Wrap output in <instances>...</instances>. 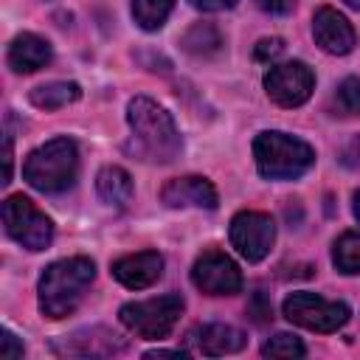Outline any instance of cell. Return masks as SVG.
<instances>
[{"label": "cell", "instance_id": "6da1fadb", "mask_svg": "<svg viewBox=\"0 0 360 360\" xmlns=\"http://www.w3.org/2000/svg\"><path fill=\"white\" fill-rule=\"evenodd\" d=\"M127 121L135 138V155L155 163H172L180 155V132L174 118L152 98L135 96L127 104Z\"/></svg>", "mask_w": 360, "mask_h": 360}, {"label": "cell", "instance_id": "7a4b0ae2", "mask_svg": "<svg viewBox=\"0 0 360 360\" xmlns=\"http://www.w3.org/2000/svg\"><path fill=\"white\" fill-rule=\"evenodd\" d=\"M96 278V264L87 256H70L59 259L45 267L39 278V309L48 318H65L70 315L79 301L84 298V290Z\"/></svg>", "mask_w": 360, "mask_h": 360}, {"label": "cell", "instance_id": "3957f363", "mask_svg": "<svg viewBox=\"0 0 360 360\" xmlns=\"http://www.w3.org/2000/svg\"><path fill=\"white\" fill-rule=\"evenodd\" d=\"M76 172H79V149H76V141L65 135L45 141L22 163L25 183L42 194L68 191L76 180Z\"/></svg>", "mask_w": 360, "mask_h": 360}, {"label": "cell", "instance_id": "277c9868", "mask_svg": "<svg viewBox=\"0 0 360 360\" xmlns=\"http://www.w3.org/2000/svg\"><path fill=\"white\" fill-rule=\"evenodd\" d=\"M256 169L267 180H295L315 163V149L287 132H259L253 141Z\"/></svg>", "mask_w": 360, "mask_h": 360}, {"label": "cell", "instance_id": "5b68a950", "mask_svg": "<svg viewBox=\"0 0 360 360\" xmlns=\"http://www.w3.org/2000/svg\"><path fill=\"white\" fill-rule=\"evenodd\" d=\"M183 307H186L183 295L166 292V295H158V298H143V301L124 304L118 318L132 335H138L143 340H158V338H166L174 329V323L183 315Z\"/></svg>", "mask_w": 360, "mask_h": 360}, {"label": "cell", "instance_id": "8992f818", "mask_svg": "<svg viewBox=\"0 0 360 360\" xmlns=\"http://www.w3.org/2000/svg\"><path fill=\"white\" fill-rule=\"evenodd\" d=\"M281 312L290 323L312 329V332H338L352 315L349 304L329 301L315 292H290L281 304Z\"/></svg>", "mask_w": 360, "mask_h": 360}, {"label": "cell", "instance_id": "52a82bcc", "mask_svg": "<svg viewBox=\"0 0 360 360\" xmlns=\"http://www.w3.org/2000/svg\"><path fill=\"white\" fill-rule=\"evenodd\" d=\"M3 225L6 233L28 250H45L53 239V222L22 194H11L3 202Z\"/></svg>", "mask_w": 360, "mask_h": 360}, {"label": "cell", "instance_id": "ba28073f", "mask_svg": "<svg viewBox=\"0 0 360 360\" xmlns=\"http://www.w3.org/2000/svg\"><path fill=\"white\" fill-rule=\"evenodd\" d=\"M312 87L315 73L298 59L273 65L264 76V90L278 107H301L312 96Z\"/></svg>", "mask_w": 360, "mask_h": 360}, {"label": "cell", "instance_id": "9c48e42d", "mask_svg": "<svg viewBox=\"0 0 360 360\" xmlns=\"http://www.w3.org/2000/svg\"><path fill=\"white\" fill-rule=\"evenodd\" d=\"M276 239V225L264 211H239L231 219V245L248 262H262Z\"/></svg>", "mask_w": 360, "mask_h": 360}, {"label": "cell", "instance_id": "30bf717a", "mask_svg": "<svg viewBox=\"0 0 360 360\" xmlns=\"http://www.w3.org/2000/svg\"><path fill=\"white\" fill-rule=\"evenodd\" d=\"M191 281L205 295H236L242 290V273L222 250H205L191 267Z\"/></svg>", "mask_w": 360, "mask_h": 360}, {"label": "cell", "instance_id": "8fae6325", "mask_svg": "<svg viewBox=\"0 0 360 360\" xmlns=\"http://www.w3.org/2000/svg\"><path fill=\"white\" fill-rule=\"evenodd\" d=\"M127 349H129V343L121 335L101 329V326L79 329L53 343V352L73 354V357H110V354H124Z\"/></svg>", "mask_w": 360, "mask_h": 360}, {"label": "cell", "instance_id": "7c38bea8", "mask_svg": "<svg viewBox=\"0 0 360 360\" xmlns=\"http://www.w3.org/2000/svg\"><path fill=\"white\" fill-rule=\"evenodd\" d=\"M312 37L315 42L321 45V51L326 53H335V56H343L354 48V28L352 22L332 6H323L315 11L312 17Z\"/></svg>", "mask_w": 360, "mask_h": 360}, {"label": "cell", "instance_id": "4fadbf2b", "mask_svg": "<svg viewBox=\"0 0 360 360\" xmlns=\"http://www.w3.org/2000/svg\"><path fill=\"white\" fill-rule=\"evenodd\" d=\"M160 200L169 208H205V211L217 208V202H219L217 188L205 177H197V174L169 180L160 191Z\"/></svg>", "mask_w": 360, "mask_h": 360}, {"label": "cell", "instance_id": "5bb4252c", "mask_svg": "<svg viewBox=\"0 0 360 360\" xmlns=\"http://www.w3.org/2000/svg\"><path fill=\"white\" fill-rule=\"evenodd\" d=\"M112 276L129 290L152 287L163 276V256L158 250H141V253L121 256L112 262Z\"/></svg>", "mask_w": 360, "mask_h": 360}, {"label": "cell", "instance_id": "9a60e30c", "mask_svg": "<svg viewBox=\"0 0 360 360\" xmlns=\"http://www.w3.org/2000/svg\"><path fill=\"white\" fill-rule=\"evenodd\" d=\"M194 349L200 354H208V357H222V354H233L239 349H245L248 338L242 329L236 326H228V323H202L197 329L188 332Z\"/></svg>", "mask_w": 360, "mask_h": 360}, {"label": "cell", "instance_id": "2e32d148", "mask_svg": "<svg viewBox=\"0 0 360 360\" xmlns=\"http://www.w3.org/2000/svg\"><path fill=\"white\" fill-rule=\"evenodd\" d=\"M51 56H53V51H51L48 39H42L37 34H20L11 39L6 62L14 73H34V70L45 68L51 62Z\"/></svg>", "mask_w": 360, "mask_h": 360}, {"label": "cell", "instance_id": "e0dca14e", "mask_svg": "<svg viewBox=\"0 0 360 360\" xmlns=\"http://www.w3.org/2000/svg\"><path fill=\"white\" fill-rule=\"evenodd\" d=\"M96 191L107 205L127 208V202L132 200V177L121 166H104L96 177Z\"/></svg>", "mask_w": 360, "mask_h": 360}, {"label": "cell", "instance_id": "ac0fdd59", "mask_svg": "<svg viewBox=\"0 0 360 360\" xmlns=\"http://www.w3.org/2000/svg\"><path fill=\"white\" fill-rule=\"evenodd\" d=\"M82 96V87L76 82H48V84H39L28 93L31 104L39 107V110H59V107H68L73 104L76 98Z\"/></svg>", "mask_w": 360, "mask_h": 360}, {"label": "cell", "instance_id": "d6986e66", "mask_svg": "<svg viewBox=\"0 0 360 360\" xmlns=\"http://www.w3.org/2000/svg\"><path fill=\"white\" fill-rule=\"evenodd\" d=\"M180 45H183V51L191 53V56H214V53H219V48H222V37H219V31H217L211 22H194V25L183 34Z\"/></svg>", "mask_w": 360, "mask_h": 360}, {"label": "cell", "instance_id": "ffe728a7", "mask_svg": "<svg viewBox=\"0 0 360 360\" xmlns=\"http://www.w3.org/2000/svg\"><path fill=\"white\" fill-rule=\"evenodd\" d=\"M332 262L340 273L354 276L360 273V231H346L335 239L332 248Z\"/></svg>", "mask_w": 360, "mask_h": 360}, {"label": "cell", "instance_id": "44dd1931", "mask_svg": "<svg viewBox=\"0 0 360 360\" xmlns=\"http://www.w3.org/2000/svg\"><path fill=\"white\" fill-rule=\"evenodd\" d=\"M174 0H132V17L143 31H158L163 28Z\"/></svg>", "mask_w": 360, "mask_h": 360}, {"label": "cell", "instance_id": "7402d4cb", "mask_svg": "<svg viewBox=\"0 0 360 360\" xmlns=\"http://www.w3.org/2000/svg\"><path fill=\"white\" fill-rule=\"evenodd\" d=\"M335 110L340 115H360V79L349 76L335 90Z\"/></svg>", "mask_w": 360, "mask_h": 360}, {"label": "cell", "instance_id": "603a6c76", "mask_svg": "<svg viewBox=\"0 0 360 360\" xmlns=\"http://www.w3.org/2000/svg\"><path fill=\"white\" fill-rule=\"evenodd\" d=\"M262 354H264V357H304L307 349H304V343H301L295 335L278 332V335H273V338L262 346Z\"/></svg>", "mask_w": 360, "mask_h": 360}, {"label": "cell", "instance_id": "cb8c5ba5", "mask_svg": "<svg viewBox=\"0 0 360 360\" xmlns=\"http://www.w3.org/2000/svg\"><path fill=\"white\" fill-rule=\"evenodd\" d=\"M281 51H284V39H278V37H267V39H259V42H256L253 56H256L259 62H273Z\"/></svg>", "mask_w": 360, "mask_h": 360}, {"label": "cell", "instance_id": "d4e9b609", "mask_svg": "<svg viewBox=\"0 0 360 360\" xmlns=\"http://www.w3.org/2000/svg\"><path fill=\"white\" fill-rule=\"evenodd\" d=\"M250 315H253V321L256 323H264V321H270V312H273V307H270V301L264 298V292L262 290H256L253 292V301H250Z\"/></svg>", "mask_w": 360, "mask_h": 360}, {"label": "cell", "instance_id": "484cf974", "mask_svg": "<svg viewBox=\"0 0 360 360\" xmlns=\"http://www.w3.org/2000/svg\"><path fill=\"white\" fill-rule=\"evenodd\" d=\"M0 357H22V343L8 332V329H3V338H0Z\"/></svg>", "mask_w": 360, "mask_h": 360}, {"label": "cell", "instance_id": "4316f807", "mask_svg": "<svg viewBox=\"0 0 360 360\" xmlns=\"http://www.w3.org/2000/svg\"><path fill=\"white\" fill-rule=\"evenodd\" d=\"M343 166H349V169H360V135H354L346 146H343Z\"/></svg>", "mask_w": 360, "mask_h": 360}, {"label": "cell", "instance_id": "83f0119b", "mask_svg": "<svg viewBox=\"0 0 360 360\" xmlns=\"http://www.w3.org/2000/svg\"><path fill=\"white\" fill-rule=\"evenodd\" d=\"M256 3L267 14H290L292 6H295V0H256Z\"/></svg>", "mask_w": 360, "mask_h": 360}, {"label": "cell", "instance_id": "f1b7e54d", "mask_svg": "<svg viewBox=\"0 0 360 360\" xmlns=\"http://www.w3.org/2000/svg\"><path fill=\"white\" fill-rule=\"evenodd\" d=\"M188 3L200 11H225V8H233L239 0H188Z\"/></svg>", "mask_w": 360, "mask_h": 360}, {"label": "cell", "instance_id": "f546056e", "mask_svg": "<svg viewBox=\"0 0 360 360\" xmlns=\"http://www.w3.org/2000/svg\"><path fill=\"white\" fill-rule=\"evenodd\" d=\"M11 160H14V155H11V135H6V138H3V163H6L3 183H8V180H11Z\"/></svg>", "mask_w": 360, "mask_h": 360}, {"label": "cell", "instance_id": "4dcf8cb0", "mask_svg": "<svg viewBox=\"0 0 360 360\" xmlns=\"http://www.w3.org/2000/svg\"><path fill=\"white\" fill-rule=\"evenodd\" d=\"M186 352H180V349H152V352H146L143 357H183Z\"/></svg>", "mask_w": 360, "mask_h": 360}, {"label": "cell", "instance_id": "1f68e13d", "mask_svg": "<svg viewBox=\"0 0 360 360\" xmlns=\"http://www.w3.org/2000/svg\"><path fill=\"white\" fill-rule=\"evenodd\" d=\"M354 217H357V222H360V191L354 194Z\"/></svg>", "mask_w": 360, "mask_h": 360}, {"label": "cell", "instance_id": "d6a6232c", "mask_svg": "<svg viewBox=\"0 0 360 360\" xmlns=\"http://www.w3.org/2000/svg\"><path fill=\"white\" fill-rule=\"evenodd\" d=\"M343 3H346V6H352V8H357V11H360V0H343Z\"/></svg>", "mask_w": 360, "mask_h": 360}]
</instances>
